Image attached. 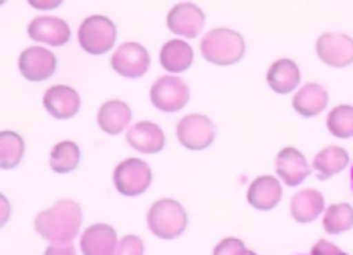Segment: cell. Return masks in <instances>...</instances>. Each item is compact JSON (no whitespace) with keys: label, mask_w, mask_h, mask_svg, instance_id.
Masks as SVG:
<instances>
[{"label":"cell","mask_w":353,"mask_h":255,"mask_svg":"<svg viewBox=\"0 0 353 255\" xmlns=\"http://www.w3.org/2000/svg\"><path fill=\"white\" fill-rule=\"evenodd\" d=\"M81 223V207L71 198H61L54 207L37 215L34 229L54 245H69L77 237Z\"/></svg>","instance_id":"1"},{"label":"cell","mask_w":353,"mask_h":255,"mask_svg":"<svg viewBox=\"0 0 353 255\" xmlns=\"http://www.w3.org/2000/svg\"><path fill=\"white\" fill-rule=\"evenodd\" d=\"M245 39L230 28H214L206 32L200 43V51L206 61L214 65H234L245 55Z\"/></svg>","instance_id":"2"},{"label":"cell","mask_w":353,"mask_h":255,"mask_svg":"<svg viewBox=\"0 0 353 255\" xmlns=\"http://www.w3.org/2000/svg\"><path fill=\"white\" fill-rule=\"evenodd\" d=\"M188 225V215L184 207L174 198H162L152 205L148 213V227L160 239H176Z\"/></svg>","instance_id":"3"},{"label":"cell","mask_w":353,"mask_h":255,"mask_svg":"<svg viewBox=\"0 0 353 255\" xmlns=\"http://www.w3.org/2000/svg\"><path fill=\"white\" fill-rule=\"evenodd\" d=\"M117 30L108 17L93 15L87 17L79 27V43L91 55H103L115 45Z\"/></svg>","instance_id":"4"},{"label":"cell","mask_w":353,"mask_h":255,"mask_svg":"<svg viewBox=\"0 0 353 255\" xmlns=\"http://www.w3.org/2000/svg\"><path fill=\"white\" fill-rule=\"evenodd\" d=\"M150 97L152 104L162 112H180L190 102V87L180 77L163 75L152 85Z\"/></svg>","instance_id":"5"},{"label":"cell","mask_w":353,"mask_h":255,"mask_svg":"<svg viewBox=\"0 0 353 255\" xmlns=\"http://www.w3.org/2000/svg\"><path fill=\"white\" fill-rule=\"evenodd\" d=\"M115 189L125 197H137L145 193L152 185V169L139 160V158H128L123 160L115 172H113Z\"/></svg>","instance_id":"6"},{"label":"cell","mask_w":353,"mask_h":255,"mask_svg":"<svg viewBox=\"0 0 353 255\" xmlns=\"http://www.w3.org/2000/svg\"><path fill=\"white\" fill-rule=\"evenodd\" d=\"M176 134H178V140L184 148L204 150L214 142L216 130H214V124L210 117H206L202 113H190V115L180 120Z\"/></svg>","instance_id":"7"},{"label":"cell","mask_w":353,"mask_h":255,"mask_svg":"<svg viewBox=\"0 0 353 255\" xmlns=\"http://www.w3.org/2000/svg\"><path fill=\"white\" fill-rule=\"evenodd\" d=\"M111 67L115 69V73L136 79L148 73L150 53L139 43H123L111 57Z\"/></svg>","instance_id":"8"},{"label":"cell","mask_w":353,"mask_h":255,"mask_svg":"<svg viewBox=\"0 0 353 255\" xmlns=\"http://www.w3.org/2000/svg\"><path fill=\"white\" fill-rule=\"evenodd\" d=\"M317 55L331 67H347L353 63V39L343 32H325L317 39Z\"/></svg>","instance_id":"9"},{"label":"cell","mask_w":353,"mask_h":255,"mask_svg":"<svg viewBox=\"0 0 353 255\" xmlns=\"http://www.w3.org/2000/svg\"><path fill=\"white\" fill-rule=\"evenodd\" d=\"M204 12L198 4L192 2H180L168 12V28L180 37L196 39L204 28Z\"/></svg>","instance_id":"10"},{"label":"cell","mask_w":353,"mask_h":255,"mask_svg":"<svg viewBox=\"0 0 353 255\" xmlns=\"http://www.w3.org/2000/svg\"><path fill=\"white\" fill-rule=\"evenodd\" d=\"M19 69L28 82H45L57 69V57L45 47H28L21 53Z\"/></svg>","instance_id":"11"},{"label":"cell","mask_w":353,"mask_h":255,"mask_svg":"<svg viewBox=\"0 0 353 255\" xmlns=\"http://www.w3.org/2000/svg\"><path fill=\"white\" fill-rule=\"evenodd\" d=\"M28 37L34 39L37 43H45L51 47H61L69 43L71 39V28L57 17H37L28 25Z\"/></svg>","instance_id":"12"},{"label":"cell","mask_w":353,"mask_h":255,"mask_svg":"<svg viewBox=\"0 0 353 255\" xmlns=\"http://www.w3.org/2000/svg\"><path fill=\"white\" fill-rule=\"evenodd\" d=\"M43 104H45L47 112L51 113L53 117H57V120H69V117H73L75 113L79 112L81 97L69 85H54V87H51L45 93Z\"/></svg>","instance_id":"13"},{"label":"cell","mask_w":353,"mask_h":255,"mask_svg":"<svg viewBox=\"0 0 353 255\" xmlns=\"http://www.w3.org/2000/svg\"><path fill=\"white\" fill-rule=\"evenodd\" d=\"M276 174L287 187H299L311 174V167L297 148H283L276 156Z\"/></svg>","instance_id":"14"},{"label":"cell","mask_w":353,"mask_h":255,"mask_svg":"<svg viewBox=\"0 0 353 255\" xmlns=\"http://www.w3.org/2000/svg\"><path fill=\"white\" fill-rule=\"evenodd\" d=\"M117 233L105 223L91 225L81 237L83 255H115L117 252Z\"/></svg>","instance_id":"15"},{"label":"cell","mask_w":353,"mask_h":255,"mask_svg":"<svg viewBox=\"0 0 353 255\" xmlns=\"http://www.w3.org/2000/svg\"><path fill=\"white\" fill-rule=\"evenodd\" d=\"M128 144L141 154H156L165 144L162 128L154 122H137L128 130Z\"/></svg>","instance_id":"16"},{"label":"cell","mask_w":353,"mask_h":255,"mask_svg":"<svg viewBox=\"0 0 353 255\" xmlns=\"http://www.w3.org/2000/svg\"><path fill=\"white\" fill-rule=\"evenodd\" d=\"M283 197V187L274 176H259L248 187V202L259 211H271Z\"/></svg>","instance_id":"17"},{"label":"cell","mask_w":353,"mask_h":255,"mask_svg":"<svg viewBox=\"0 0 353 255\" xmlns=\"http://www.w3.org/2000/svg\"><path fill=\"white\" fill-rule=\"evenodd\" d=\"M130 122H132V110L125 102H119V100H111L108 104H103L99 113H97L99 128L111 136L121 134Z\"/></svg>","instance_id":"18"},{"label":"cell","mask_w":353,"mask_h":255,"mask_svg":"<svg viewBox=\"0 0 353 255\" xmlns=\"http://www.w3.org/2000/svg\"><path fill=\"white\" fill-rule=\"evenodd\" d=\"M327 102H329V95H327V89L323 85L307 84L295 93L293 108L303 117H313L325 110Z\"/></svg>","instance_id":"19"},{"label":"cell","mask_w":353,"mask_h":255,"mask_svg":"<svg viewBox=\"0 0 353 255\" xmlns=\"http://www.w3.org/2000/svg\"><path fill=\"white\" fill-rule=\"evenodd\" d=\"M325 211V198L319 191L305 189L291 200V215L299 223H311Z\"/></svg>","instance_id":"20"},{"label":"cell","mask_w":353,"mask_h":255,"mask_svg":"<svg viewBox=\"0 0 353 255\" xmlns=\"http://www.w3.org/2000/svg\"><path fill=\"white\" fill-rule=\"evenodd\" d=\"M267 82L272 91L276 93H289L293 91L301 82V71L295 61L291 59H279L274 61L267 73Z\"/></svg>","instance_id":"21"},{"label":"cell","mask_w":353,"mask_h":255,"mask_svg":"<svg viewBox=\"0 0 353 255\" xmlns=\"http://www.w3.org/2000/svg\"><path fill=\"white\" fill-rule=\"evenodd\" d=\"M192 61H194V51L186 41H168L160 51V63L165 71L170 73H182L186 69H190Z\"/></svg>","instance_id":"22"},{"label":"cell","mask_w":353,"mask_h":255,"mask_svg":"<svg viewBox=\"0 0 353 255\" xmlns=\"http://www.w3.org/2000/svg\"><path fill=\"white\" fill-rule=\"evenodd\" d=\"M347 164H350V154H347V150H343L339 146H327L313 160V169L317 170L319 180L331 178L333 174L341 172Z\"/></svg>","instance_id":"23"},{"label":"cell","mask_w":353,"mask_h":255,"mask_svg":"<svg viewBox=\"0 0 353 255\" xmlns=\"http://www.w3.org/2000/svg\"><path fill=\"white\" fill-rule=\"evenodd\" d=\"M81 150L75 142H59L51 152V169L59 174H67L79 167Z\"/></svg>","instance_id":"24"},{"label":"cell","mask_w":353,"mask_h":255,"mask_svg":"<svg viewBox=\"0 0 353 255\" xmlns=\"http://www.w3.org/2000/svg\"><path fill=\"white\" fill-rule=\"evenodd\" d=\"M25 154V142L17 132L4 130L0 134V164L2 169H14L23 160Z\"/></svg>","instance_id":"25"},{"label":"cell","mask_w":353,"mask_h":255,"mask_svg":"<svg viewBox=\"0 0 353 255\" xmlns=\"http://www.w3.org/2000/svg\"><path fill=\"white\" fill-rule=\"evenodd\" d=\"M323 227L329 235H339L353 229V209L347 202H339V205H331L325 211L323 217Z\"/></svg>","instance_id":"26"},{"label":"cell","mask_w":353,"mask_h":255,"mask_svg":"<svg viewBox=\"0 0 353 255\" xmlns=\"http://www.w3.org/2000/svg\"><path fill=\"white\" fill-rule=\"evenodd\" d=\"M327 128L335 138H352L353 136V106H337L327 117Z\"/></svg>","instance_id":"27"},{"label":"cell","mask_w":353,"mask_h":255,"mask_svg":"<svg viewBox=\"0 0 353 255\" xmlns=\"http://www.w3.org/2000/svg\"><path fill=\"white\" fill-rule=\"evenodd\" d=\"M245 243L241 241V239H236V237H226V239H222L220 243L216 245V249H214V254L212 255H246Z\"/></svg>","instance_id":"28"},{"label":"cell","mask_w":353,"mask_h":255,"mask_svg":"<svg viewBox=\"0 0 353 255\" xmlns=\"http://www.w3.org/2000/svg\"><path fill=\"white\" fill-rule=\"evenodd\" d=\"M115 255H143V241L136 235H125L119 241Z\"/></svg>","instance_id":"29"},{"label":"cell","mask_w":353,"mask_h":255,"mask_svg":"<svg viewBox=\"0 0 353 255\" xmlns=\"http://www.w3.org/2000/svg\"><path fill=\"white\" fill-rule=\"evenodd\" d=\"M311 255H347V254H343V252H341L339 247H335L333 243H329V241H325V239H321V241H317V243H315V247H313Z\"/></svg>","instance_id":"30"},{"label":"cell","mask_w":353,"mask_h":255,"mask_svg":"<svg viewBox=\"0 0 353 255\" xmlns=\"http://www.w3.org/2000/svg\"><path fill=\"white\" fill-rule=\"evenodd\" d=\"M45 255H77V249L69 243V245H49L45 249Z\"/></svg>","instance_id":"31"},{"label":"cell","mask_w":353,"mask_h":255,"mask_svg":"<svg viewBox=\"0 0 353 255\" xmlns=\"http://www.w3.org/2000/svg\"><path fill=\"white\" fill-rule=\"evenodd\" d=\"M246 255H256L254 252H246Z\"/></svg>","instance_id":"32"},{"label":"cell","mask_w":353,"mask_h":255,"mask_svg":"<svg viewBox=\"0 0 353 255\" xmlns=\"http://www.w3.org/2000/svg\"><path fill=\"white\" fill-rule=\"evenodd\" d=\"M352 185H353V170H352Z\"/></svg>","instance_id":"33"}]
</instances>
